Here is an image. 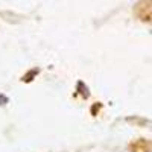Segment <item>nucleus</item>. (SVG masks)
Returning <instances> with one entry per match:
<instances>
[{"mask_svg": "<svg viewBox=\"0 0 152 152\" xmlns=\"http://www.w3.org/2000/svg\"><path fill=\"white\" fill-rule=\"evenodd\" d=\"M131 152H152V140H146V138H138L134 140L129 145Z\"/></svg>", "mask_w": 152, "mask_h": 152, "instance_id": "obj_2", "label": "nucleus"}, {"mask_svg": "<svg viewBox=\"0 0 152 152\" xmlns=\"http://www.w3.org/2000/svg\"><path fill=\"white\" fill-rule=\"evenodd\" d=\"M134 15L140 21L152 24V0H138L134 6Z\"/></svg>", "mask_w": 152, "mask_h": 152, "instance_id": "obj_1", "label": "nucleus"}]
</instances>
